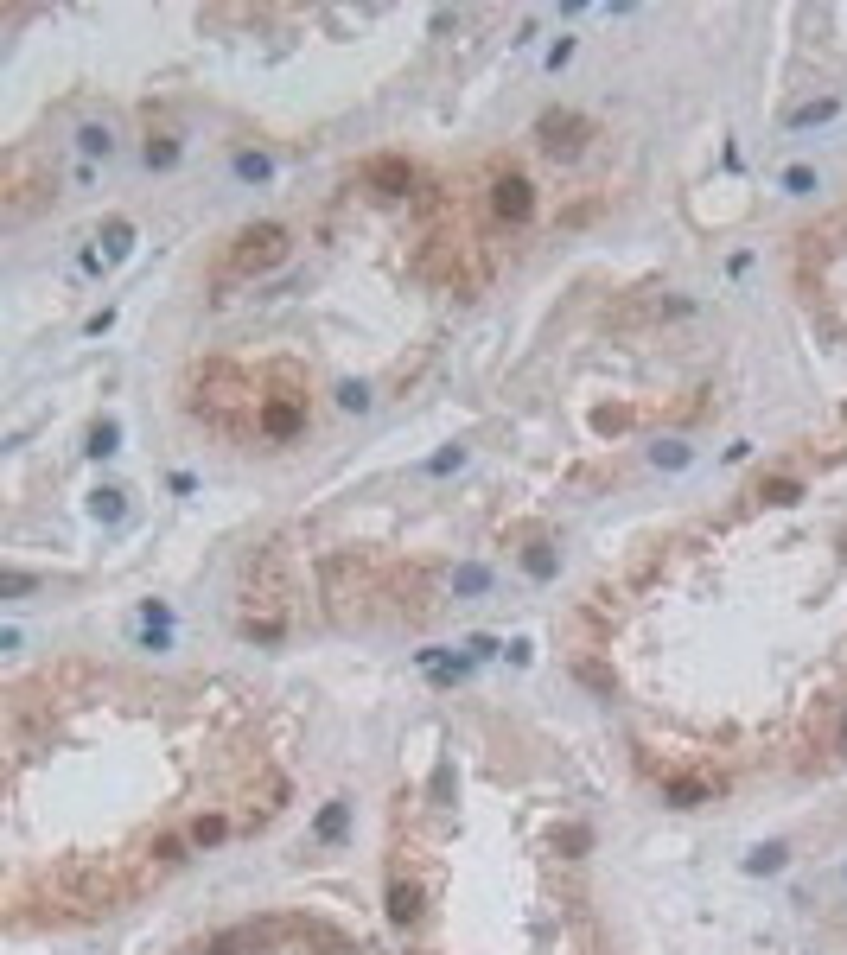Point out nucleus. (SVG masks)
Returning <instances> with one entry per match:
<instances>
[{
    "label": "nucleus",
    "mask_w": 847,
    "mask_h": 955,
    "mask_svg": "<svg viewBox=\"0 0 847 955\" xmlns=\"http://www.w3.org/2000/svg\"><path fill=\"white\" fill-rule=\"evenodd\" d=\"M287 255V230L281 223H255V230H242L236 236V249H230V262H223V274H262V268H274Z\"/></svg>",
    "instance_id": "f257e3e1"
},
{
    "label": "nucleus",
    "mask_w": 847,
    "mask_h": 955,
    "mask_svg": "<svg viewBox=\"0 0 847 955\" xmlns=\"http://www.w3.org/2000/svg\"><path fill=\"white\" fill-rule=\"evenodd\" d=\"M529 211H535V185L523 179V172L516 166L491 172V217L497 223H529Z\"/></svg>",
    "instance_id": "f03ea898"
}]
</instances>
